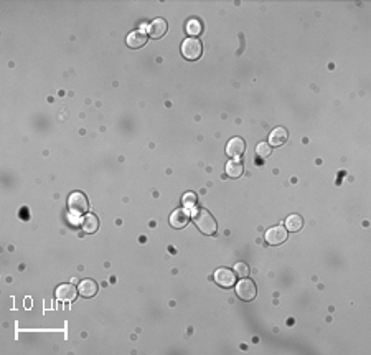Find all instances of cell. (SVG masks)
<instances>
[{"instance_id":"6da1fadb","label":"cell","mask_w":371,"mask_h":355,"mask_svg":"<svg viewBox=\"0 0 371 355\" xmlns=\"http://www.w3.org/2000/svg\"><path fill=\"white\" fill-rule=\"evenodd\" d=\"M193 222H195V225H197V228L205 235H215L216 228H218L213 215L205 208H200L193 213Z\"/></svg>"},{"instance_id":"7a4b0ae2","label":"cell","mask_w":371,"mask_h":355,"mask_svg":"<svg viewBox=\"0 0 371 355\" xmlns=\"http://www.w3.org/2000/svg\"><path fill=\"white\" fill-rule=\"evenodd\" d=\"M87 208H89V203H87L86 195L82 192H73L68 197V210L71 218L81 217L82 213L87 212Z\"/></svg>"},{"instance_id":"3957f363","label":"cell","mask_w":371,"mask_h":355,"mask_svg":"<svg viewBox=\"0 0 371 355\" xmlns=\"http://www.w3.org/2000/svg\"><path fill=\"white\" fill-rule=\"evenodd\" d=\"M236 294L239 296V299L243 301H252L257 294V287L254 284V281L243 277L238 284H236Z\"/></svg>"},{"instance_id":"277c9868","label":"cell","mask_w":371,"mask_h":355,"mask_svg":"<svg viewBox=\"0 0 371 355\" xmlns=\"http://www.w3.org/2000/svg\"><path fill=\"white\" fill-rule=\"evenodd\" d=\"M202 43H200V40L197 38H187L185 42L182 43V55L185 56L187 60H198L200 56H202Z\"/></svg>"},{"instance_id":"5b68a950","label":"cell","mask_w":371,"mask_h":355,"mask_svg":"<svg viewBox=\"0 0 371 355\" xmlns=\"http://www.w3.org/2000/svg\"><path fill=\"white\" fill-rule=\"evenodd\" d=\"M215 281L221 287H231L236 284V272L228 269V267H220L215 272Z\"/></svg>"},{"instance_id":"8992f818","label":"cell","mask_w":371,"mask_h":355,"mask_svg":"<svg viewBox=\"0 0 371 355\" xmlns=\"http://www.w3.org/2000/svg\"><path fill=\"white\" fill-rule=\"evenodd\" d=\"M287 240V230L284 226H274V228L267 230L266 231V243L267 245H272V246H277V245H282L284 241Z\"/></svg>"},{"instance_id":"52a82bcc","label":"cell","mask_w":371,"mask_h":355,"mask_svg":"<svg viewBox=\"0 0 371 355\" xmlns=\"http://www.w3.org/2000/svg\"><path fill=\"white\" fill-rule=\"evenodd\" d=\"M246 151V142L241 137H233L229 139V142L226 144V154L229 157H241Z\"/></svg>"},{"instance_id":"ba28073f","label":"cell","mask_w":371,"mask_h":355,"mask_svg":"<svg viewBox=\"0 0 371 355\" xmlns=\"http://www.w3.org/2000/svg\"><path fill=\"white\" fill-rule=\"evenodd\" d=\"M190 222V213L187 208H178L170 215V225L173 228H185Z\"/></svg>"},{"instance_id":"9c48e42d","label":"cell","mask_w":371,"mask_h":355,"mask_svg":"<svg viewBox=\"0 0 371 355\" xmlns=\"http://www.w3.org/2000/svg\"><path fill=\"white\" fill-rule=\"evenodd\" d=\"M167 30H168L167 20L157 18V20H153V22H152L150 25H148L147 32H148V35H150L152 38H162L163 35L167 33Z\"/></svg>"},{"instance_id":"30bf717a","label":"cell","mask_w":371,"mask_h":355,"mask_svg":"<svg viewBox=\"0 0 371 355\" xmlns=\"http://www.w3.org/2000/svg\"><path fill=\"white\" fill-rule=\"evenodd\" d=\"M56 299L58 301H74L76 299V294H78V291H76V287L73 284H61L56 287Z\"/></svg>"},{"instance_id":"8fae6325","label":"cell","mask_w":371,"mask_h":355,"mask_svg":"<svg viewBox=\"0 0 371 355\" xmlns=\"http://www.w3.org/2000/svg\"><path fill=\"white\" fill-rule=\"evenodd\" d=\"M127 45L131 46V48L137 50V48H142L144 45L147 43V33L146 32H141V30H136V32L129 33L127 35Z\"/></svg>"},{"instance_id":"7c38bea8","label":"cell","mask_w":371,"mask_h":355,"mask_svg":"<svg viewBox=\"0 0 371 355\" xmlns=\"http://www.w3.org/2000/svg\"><path fill=\"white\" fill-rule=\"evenodd\" d=\"M287 139H289V132H287L286 127H276L269 136V144L271 146L279 147V146H282V144L287 142Z\"/></svg>"},{"instance_id":"4fadbf2b","label":"cell","mask_w":371,"mask_h":355,"mask_svg":"<svg viewBox=\"0 0 371 355\" xmlns=\"http://www.w3.org/2000/svg\"><path fill=\"white\" fill-rule=\"evenodd\" d=\"M81 228L84 233H96L97 228H99V218L96 215H86L81 222Z\"/></svg>"},{"instance_id":"5bb4252c","label":"cell","mask_w":371,"mask_h":355,"mask_svg":"<svg viewBox=\"0 0 371 355\" xmlns=\"http://www.w3.org/2000/svg\"><path fill=\"white\" fill-rule=\"evenodd\" d=\"M78 291L82 297H92L97 292V284L91 279H84V281L79 282Z\"/></svg>"},{"instance_id":"9a60e30c","label":"cell","mask_w":371,"mask_h":355,"mask_svg":"<svg viewBox=\"0 0 371 355\" xmlns=\"http://www.w3.org/2000/svg\"><path fill=\"white\" fill-rule=\"evenodd\" d=\"M244 172V167L243 164H241L239 161H229L226 162V176L231 177V178H238L243 176Z\"/></svg>"},{"instance_id":"2e32d148","label":"cell","mask_w":371,"mask_h":355,"mask_svg":"<svg viewBox=\"0 0 371 355\" xmlns=\"http://www.w3.org/2000/svg\"><path fill=\"white\" fill-rule=\"evenodd\" d=\"M286 226L289 231H300L303 226V218L300 215H291V217L286 220Z\"/></svg>"},{"instance_id":"e0dca14e","label":"cell","mask_w":371,"mask_h":355,"mask_svg":"<svg viewBox=\"0 0 371 355\" xmlns=\"http://www.w3.org/2000/svg\"><path fill=\"white\" fill-rule=\"evenodd\" d=\"M202 30H203V27H202V23H200V20L192 18V20H188V22H187V33L192 35V38L195 37V35L202 33Z\"/></svg>"},{"instance_id":"ac0fdd59","label":"cell","mask_w":371,"mask_h":355,"mask_svg":"<svg viewBox=\"0 0 371 355\" xmlns=\"http://www.w3.org/2000/svg\"><path fill=\"white\" fill-rule=\"evenodd\" d=\"M197 202H198V197H197V193H195V192H187V193L183 195V198H182V205L187 210L195 208Z\"/></svg>"},{"instance_id":"d6986e66","label":"cell","mask_w":371,"mask_h":355,"mask_svg":"<svg viewBox=\"0 0 371 355\" xmlns=\"http://www.w3.org/2000/svg\"><path fill=\"white\" fill-rule=\"evenodd\" d=\"M256 152H257V156H259L261 159H266V157H269V156H271V152H272V149H271V144H266V142H261V144H257V147H256Z\"/></svg>"},{"instance_id":"ffe728a7","label":"cell","mask_w":371,"mask_h":355,"mask_svg":"<svg viewBox=\"0 0 371 355\" xmlns=\"http://www.w3.org/2000/svg\"><path fill=\"white\" fill-rule=\"evenodd\" d=\"M234 271L236 274H238L239 277H247V274H249V266H247L246 263H236L234 266Z\"/></svg>"}]
</instances>
